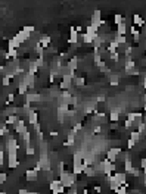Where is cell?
I'll return each instance as SVG.
<instances>
[{"mask_svg": "<svg viewBox=\"0 0 146 194\" xmlns=\"http://www.w3.org/2000/svg\"><path fill=\"white\" fill-rule=\"evenodd\" d=\"M84 169H86V166H84L83 163H77V165H74L73 166V172L75 174V175L84 174Z\"/></svg>", "mask_w": 146, "mask_h": 194, "instance_id": "cell-20", "label": "cell"}, {"mask_svg": "<svg viewBox=\"0 0 146 194\" xmlns=\"http://www.w3.org/2000/svg\"><path fill=\"white\" fill-rule=\"evenodd\" d=\"M25 178H27V181H36L38 178V172L36 169H27L25 171Z\"/></svg>", "mask_w": 146, "mask_h": 194, "instance_id": "cell-13", "label": "cell"}, {"mask_svg": "<svg viewBox=\"0 0 146 194\" xmlns=\"http://www.w3.org/2000/svg\"><path fill=\"white\" fill-rule=\"evenodd\" d=\"M142 85L143 88H146V77H142Z\"/></svg>", "mask_w": 146, "mask_h": 194, "instance_id": "cell-47", "label": "cell"}, {"mask_svg": "<svg viewBox=\"0 0 146 194\" xmlns=\"http://www.w3.org/2000/svg\"><path fill=\"white\" fill-rule=\"evenodd\" d=\"M7 166L10 169H15L19 166L18 162V152H7Z\"/></svg>", "mask_w": 146, "mask_h": 194, "instance_id": "cell-5", "label": "cell"}, {"mask_svg": "<svg viewBox=\"0 0 146 194\" xmlns=\"http://www.w3.org/2000/svg\"><path fill=\"white\" fill-rule=\"evenodd\" d=\"M13 128H15V132H16V134H19V135L28 131V129H27V124H25V122H24L22 119H19V121L16 122V125H15Z\"/></svg>", "mask_w": 146, "mask_h": 194, "instance_id": "cell-10", "label": "cell"}, {"mask_svg": "<svg viewBox=\"0 0 146 194\" xmlns=\"http://www.w3.org/2000/svg\"><path fill=\"white\" fill-rule=\"evenodd\" d=\"M37 72H38V66L36 65V62H30V65H28V74L36 75Z\"/></svg>", "mask_w": 146, "mask_h": 194, "instance_id": "cell-23", "label": "cell"}, {"mask_svg": "<svg viewBox=\"0 0 146 194\" xmlns=\"http://www.w3.org/2000/svg\"><path fill=\"white\" fill-rule=\"evenodd\" d=\"M114 177H115L118 185H125V187H128V184H127V174H125V172H115Z\"/></svg>", "mask_w": 146, "mask_h": 194, "instance_id": "cell-8", "label": "cell"}, {"mask_svg": "<svg viewBox=\"0 0 146 194\" xmlns=\"http://www.w3.org/2000/svg\"><path fill=\"white\" fill-rule=\"evenodd\" d=\"M140 169H142L143 174H146V157H142V159H140Z\"/></svg>", "mask_w": 146, "mask_h": 194, "instance_id": "cell-33", "label": "cell"}, {"mask_svg": "<svg viewBox=\"0 0 146 194\" xmlns=\"http://www.w3.org/2000/svg\"><path fill=\"white\" fill-rule=\"evenodd\" d=\"M130 33H131V36H136V34H139L140 31L137 30V27H134V25H131V27H130Z\"/></svg>", "mask_w": 146, "mask_h": 194, "instance_id": "cell-40", "label": "cell"}, {"mask_svg": "<svg viewBox=\"0 0 146 194\" xmlns=\"http://www.w3.org/2000/svg\"><path fill=\"white\" fill-rule=\"evenodd\" d=\"M140 135H142V134H140L139 131H131V132H130V138H131L133 141H136V143L140 140Z\"/></svg>", "mask_w": 146, "mask_h": 194, "instance_id": "cell-29", "label": "cell"}, {"mask_svg": "<svg viewBox=\"0 0 146 194\" xmlns=\"http://www.w3.org/2000/svg\"><path fill=\"white\" fill-rule=\"evenodd\" d=\"M68 194H78V187L74 184L73 187H70V191H68Z\"/></svg>", "mask_w": 146, "mask_h": 194, "instance_id": "cell-39", "label": "cell"}, {"mask_svg": "<svg viewBox=\"0 0 146 194\" xmlns=\"http://www.w3.org/2000/svg\"><path fill=\"white\" fill-rule=\"evenodd\" d=\"M93 190H95V193L102 194V187H101V185H95V188H93Z\"/></svg>", "mask_w": 146, "mask_h": 194, "instance_id": "cell-43", "label": "cell"}, {"mask_svg": "<svg viewBox=\"0 0 146 194\" xmlns=\"http://www.w3.org/2000/svg\"><path fill=\"white\" fill-rule=\"evenodd\" d=\"M50 191H52V194H64L65 187L62 185V182L59 179H53V181H50Z\"/></svg>", "mask_w": 146, "mask_h": 194, "instance_id": "cell-4", "label": "cell"}, {"mask_svg": "<svg viewBox=\"0 0 146 194\" xmlns=\"http://www.w3.org/2000/svg\"><path fill=\"white\" fill-rule=\"evenodd\" d=\"M121 153H123L121 147H109V150L106 152V159L111 163H115L118 160V155H121Z\"/></svg>", "mask_w": 146, "mask_h": 194, "instance_id": "cell-2", "label": "cell"}, {"mask_svg": "<svg viewBox=\"0 0 146 194\" xmlns=\"http://www.w3.org/2000/svg\"><path fill=\"white\" fill-rule=\"evenodd\" d=\"M127 119L131 121V122H134V119H136V112H128V113H127Z\"/></svg>", "mask_w": 146, "mask_h": 194, "instance_id": "cell-38", "label": "cell"}, {"mask_svg": "<svg viewBox=\"0 0 146 194\" xmlns=\"http://www.w3.org/2000/svg\"><path fill=\"white\" fill-rule=\"evenodd\" d=\"M7 181V174L6 172H0V184H4Z\"/></svg>", "mask_w": 146, "mask_h": 194, "instance_id": "cell-36", "label": "cell"}, {"mask_svg": "<svg viewBox=\"0 0 146 194\" xmlns=\"http://www.w3.org/2000/svg\"><path fill=\"white\" fill-rule=\"evenodd\" d=\"M101 131H102V126H101V125H96V126H95V128H93V132H95V134H96V132H98V134H99V132H101Z\"/></svg>", "mask_w": 146, "mask_h": 194, "instance_id": "cell-44", "label": "cell"}, {"mask_svg": "<svg viewBox=\"0 0 146 194\" xmlns=\"http://www.w3.org/2000/svg\"><path fill=\"white\" fill-rule=\"evenodd\" d=\"M133 160L131 159H127L125 162H124V171H125V174L127 175H131V172H133Z\"/></svg>", "mask_w": 146, "mask_h": 194, "instance_id": "cell-16", "label": "cell"}, {"mask_svg": "<svg viewBox=\"0 0 146 194\" xmlns=\"http://www.w3.org/2000/svg\"><path fill=\"white\" fill-rule=\"evenodd\" d=\"M19 121V118L16 116V115H9V118L6 119V125H16V122Z\"/></svg>", "mask_w": 146, "mask_h": 194, "instance_id": "cell-24", "label": "cell"}, {"mask_svg": "<svg viewBox=\"0 0 146 194\" xmlns=\"http://www.w3.org/2000/svg\"><path fill=\"white\" fill-rule=\"evenodd\" d=\"M124 126H125V129H130V128L133 126V122L127 119V121H125V124H124Z\"/></svg>", "mask_w": 146, "mask_h": 194, "instance_id": "cell-42", "label": "cell"}, {"mask_svg": "<svg viewBox=\"0 0 146 194\" xmlns=\"http://www.w3.org/2000/svg\"><path fill=\"white\" fill-rule=\"evenodd\" d=\"M41 100V96L38 93H27L24 96V102H28V103H34V102H40Z\"/></svg>", "mask_w": 146, "mask_h": 194, "instance_id": "cell-9", "label": "cell"}, {"mask_svg": "<svg viewBox=\"0 0 146 194\" xmlns=\"http://www.w3.org/2000/svg\"><path fill=\"white\" fill-rule=\"evenodd\" d=\"M133 25H134V27H143V25H145V19H143L140 15L134 13V15H133Z\"/></svg>", "mask_w": 146, "mask_h": 194, "instance_id": "cell-15", "label": "cell"}, {"mask_svg": "<svg viewBox=\"0 0 146 194\" xmlns=\"http://www.w3.org/2000/svg\"><path fill=\"white\" fill-rule=\"evenodd\" d=\"M115 34H118V36H125V34H127V24L123 22V24L117 25V33H115Z\"/></svg>", "mask_w": 146, "mask_h": 194, "instance_id": "cell-17", "label": "cell"}, {"mask_svg": "<svg viewBox=\"0 0 146 194\" xmlns=\"http://www.w3.org/2000/svg\"><path fill=\"white\" fill-rule=\"evenodd\" d=\"M101 22H102V12L98 9V10H95V12H93V15H92L90 25H92L95 30H98V31H99V28H101Z\"/></svg>", "mask_w": 146, "mask_h": 194, "instance_id": "cell-3", "label": "cell"}, {"mask_svg": "<svg viewBox=\"0 0 146 194\" xmlns=\"http://www.w3.org/2000/svg\"><path fill=\"white\" fill-rule=\"evenodd\" d=\"M30 191H27V190H24V188H21L19 191H18V194H28Z\"/></svg>", "mask_w": 146, "mask_h": 194, "instance_id": "cell-46", "label": "cell"}, {"mask_svg": "<svg viewBox=\"0 0 146 194\" xmlns=\"http://www.w3.org/2000/svg\"><path fill=\"white\" fill-rule=\"evenodd\" d=\"M28 93V87L22 82V81H19V84H18V94H21V96H25Z\"/></svg>", "mask_w": 146, "mask_h": 194, "instance_id": "cell-21", "label": "cell"}, {"mask_svg": "<svg viewBox=\"0 0 146 194\" xmlns=\"http://www.w3.org/2000/svg\"><path fill=\"white\" fill-rule=\"evenodd\" d=\"M143 109H145V112H146V105H143Z\"/></svg>", "mask_w": 146, "mask_h": 194, "instance_id": "cell-52", "label": "cell"}, {"mask_svg": "<svg viewBox=\"0 0 146 194\" xmlns=\"http://www.w3.org/2000/svg\"><path fill=\"white\" fill-rule=\"evenodd\" d=\"M77 41H78V33L75 31L74 27H71V28H70V43L75 44Z\"/></svg>", "mask_w": 146, "mask_h": 194, "instance_id": "cell-18", "label": "cell"}, {"mask_svg": "<svg viewBox=\"0 0 146 194\" xmlns=\"http://www.w3.org/2000/svg\"><path fill=\"white\" fill-rule=\"evenodd\" d=\"M108 77H109V84H111V85H114V87H115V85H118V84H120V77H118V75L112 74V75H108Z\"/></svg>", "mask_w": 146, "mask_h": 194, "instance_id": "cell-27", "label": "cell"}, {"mask_svg": "<svg viewBox=\"0 0 146 194\" xmlns=\"http://www.w3.org/2000/svg\"><path fill=\"white\" fill-rule=\"evenodd\" d=\"M28 124H31V125L38 124V112L30 110V113H28Z\"/></svg>", "mask_w": 146, "mask_h": 194, "instance_id": "cell-14", "label": "cell"}, {"mask_svg": "<svg viewBox=\"0 0 146 194\" xmlns=\"http://www.w3.org/2000/svg\"><path fill=\"white\" fill-rule=\"evenodd\" d=\"M34 153H36V149H34L33 146H27V147H25V155L33 156Z\"/></svg>", "mask_w": 146, "mask_h": 194, "instance_id": "cell-30", "label": "cell"}, {"mask_svg": "<svg viewBox=\"0 0 146 194\" xmlns=\"http://www.w3.org/2000/svg\"><path fill=\"white\" fill-rule=\"evenodd\" d=\"M38 43H40V46H41L43 49H49V47H50V43H52V39H50V36H40Z\"/></svg>", "mask_w": 146, "mask_h": 194, "instance_id": "cell-12", "label": "cell"}, {"mask_svg": "<svg viewBox=\"0 0 146 194\" xmlns=\"http://www.w3.org/2000/svg\"><path fill=\"white\" fill-rule=\"evenodd\" d=\"M115 194H127V187H125V185H120V187L115 190Z\"/></svg>", "mask_w": 146, "mask_h": 194, "instance_id": "cell-31", "label": "cell"}, {"mask_svg": "<svg viewBox=\"0 0 146 194\" xmlns=\"http://www.w3.org/2000/svg\"><path fill=\"white\" fill-rule=\"evenodd\" d=\"M73 82L77 85V87H83V85H84V82H86V78H84V77H75L73 79Z\"/></svg>", "mask_w": 146, "mask_h": 194, "instance_id": "cell-28", "label": "cell"}, {"mask_svg": "<svg viewBox=\"0 0 146 194\" xmlns=\"http://www.w3.org/2000/svg\"><path fill=\"white\" fill-rule=\"evenodd\" d=\"M59 181L62 182V185L67 188H70V187H73L74 184L77 182V175L74 174V172H68V171H65V172H62L61 175H59Z\"/></svg>", "mask_w": 146, "mask_h": 194, "instance_id": "cell-1", "label": "cell"}, {"mask_svg": "<svg viewBox=\"0 0 146 194\" xmlns=\"http://www.w3.org/2000/svg\"><path fill=\"white\" fill-rule=\"evenodd\" d=\"M131 52H133V47H131V46H127L125 50H124V54H125L127 57H131Z\"/></svg>", "mask_w": 146, "mask_h": 194, "instance_id": "cell-34", "label": "cell"}, {"mask_svg": "<svg viewBox=\"0 0 146 194\" xmlns=\"http://www.w3.org/2000/svg\"><path fill=\"white\" fill-rule=\"evenodd\" d=\"M118 119H120V112H118L117 109L111 110L109 112V121L111 122H118Z\"/></svg>", "mask_w": 146, "mask_h": 194, "instance_id": "cell-22", "label": "cell"}, {"mask_svg": "<svg viewBox=\"0 0 146 194\" xmlns=\"http://www.w3.org/2000/svg\"><path fill=\"white\" fill-rule=\"evenodd\" d=\"M28 194H40V193H37V191H30Z\"/></svg>", "mask_w": 146, "mask_h": 194, "instance_id": "cell-50", "label": "cell"}, {"mask_svg": "<svg viewBox=\"0 0 146 194\" xmlns=\"http://www.w3.org/2000/svg\"><path fill=\"white\" fill-rule=\"evenodd\" d=\"M83 194H90V193H89L87 190H84V191H83Z\"/></svg>", "mask_w": 146, "mask_h": 194, "instance_id": "cell-51", "label": "cell"}, {"mask_svg": "<svg viewBox=\"0 0 146 194\" xmlns=\"http://www.w3.org/2000/svg\"><path fill=\"white\" fill-rule=\"evenodd\" d=\"M13 39L18 40V41H19L21 44H24L25 41H28V40L31 39V34H30V33H27V31H25V30L22 28V30H19V31H18V33L15 34V37H13Z\"/></svg>", "mask_w": 146, "mask_h": 194, "instance_id": "cell-7", "label": "cell"}, {"mask_svg": "<svg viewBox=\"0 0 146 194\" xmlns=\"http://www.w3.org/2000/svg\"><path fill=\"white\" fill-rule=\"evenodd\" d=\"M13 99H15V94H13V93H9V96H7V102H13Z\"/></svg>", "mask_w": 146, "mask_h": 194, "instance_id": "cell-45", "label": "cell"}, {"mask_svg": "<svg viewBox=\"0 0 146 194\" xmlns=\"http://www.w3.org/2000/svg\"><path fill=\"white\" fill-rule=\"evenodd\" d=\"M84 175L86 177H95L96 175V172H95V168L93 166H86V169H84Z\"/></svg>", "mask_w": 146, "mask_h": 194, "instance_id": "cell-26", "label": "cell"}, {"mask_svg": "<svg viewBox=\"0 0 146 194\" xmlns=\"http://www.w3.org/2000/svg\"><path fill=\"white\" fill-rule=\"evenodd\" d=\"M21 81L30 88V90H34V82H36V75H31L28 72H25L22 77H21Z\"/></svg>", "mask_w": 146, "mask_h": 194, "instance_id": "cell-6", "label": "cell"}, {"mask_svg": "<svg viewBox=\"0 0 146 194\" xmlns=\"http://www.w3.org/2000/svg\"><path fill=\"white\" fill-rule=\"evenodd\" d=\"M21 46H22V44L15 39H10L9 41H7V49H15V50H18Z\"/></svg>", "mask_w": 146, "mask_h": 194, "instance_id": "cell-19", "label": "cell"}, {"mask_svg": "<svg viewBox=\"0 0 146 194\" xmlns=\"http://www.w3.org/2000/svg\"><path fill=\"white\" fill-rule=\"evenodd\" d=\"M1 84H3L4 87H7V85L10 84V78L7 77V75H3V77H1Z\"/></svg>", "mask_w": 146, "mask_h": 194, "instance_id": "cell-32", "label": "cell"}, {"mask_svg": "<svg viewBox=\"0 0 146 194\" xmlns=\"http://www.w3.org/2000/svg\"><path fill=\"white\" fill-rule=\"evenodd\" d=\"M142 102H143V105H146V94L142 96Z\"/></svg>", "mask_w": 146, "mask_h": 194, "instance_id": "cell-49", "label": "cell"}, {"mask_svg": "<svg viewBox=\"0 0 146 194\" xmlns=\"http://www.w3.org/2000/svg\"><path fill=\"white\" fill-rule=\"evenodd\" d=\"M114 22H115V25H120V24L125 22V16H124V15H120V13H117V15L114 16Z\"/></svg>", "mask_w": 146, "mask_h": 194, "instance_id": "cell-25", "label": "cell"}, {"mask_svg": "<svg viewBox=\"0 0 146 194\" xmlns=\"http://www.w3.org/2000/svg\"><path fill=\"white\" fill-rule=\"evenodd\" d=\"M134 146H136V141H133V140H131V138H130V140H128V141H127V147H128V149H130V150H131V149H133V147H134Z\"/></svg>", "mask_w": 146, "mask_h": 194, "instance_id": "cell-41", "label": "cell"}, {"mask_svg": "<svg viewBox=\"0 0 146 194\" xmlns=\"http://www.w3.org/2000/svg\"><path fill=\"white\" fill-rule=\"evenodd\" d=\"M58 135H59V134H58L56 131H52V132H50V137H58Z\"/></svg>", "mask_w": 146, "mask_h": 194, "instance_id": "cell-48", "label": "cell"}, {"mask_svg": "<svg viewBox=\"0 0 146 194\" xmlns=\"http://www.w3.org/2000/svg\"><path fill=\"white\" fill-rule=\"evenodd\" d=\"M0 97H1V96H0Z\"/></svg>", "mask_w": 146, "mask_h": 194, "instance_id": "cell-53", "label": "cell"}, {"mask_svg": "<svg viewBox=\"0 0 146 194\" xmlns=\"http://www.w3.org/2000/svg\"><path fill=\"white\" fill-rule=\"evenodd\" d=\"M131 175H133V177H140V175H142V169H140V168H133Z\"/></svg>", "mask_w": 146, "mask_h": 194, "instance_id": "cell-35", "label": "cell"}, {"mask_svg": "<svg viewBox=\"0 0 146 194\" xmlns=\"http://www.w3.org/2000/svg\"><path fill=\"white\" fill-rule=\"evenodd\" d=\"M136 68V62L131 59V57H127V60H125V63H124V69H125V74L127 75H130V72L133 71Z\"/></svg>", "mask_w": 146, "mask_h": 194, "instance_id": "cell-11", "label": "cell"}, {"mask_svg": "<svg viewBox=\"0 0 146 194\" xmlns=\"http://www.w3.org/2000/svg\"><path fill=\"white\" fill-rule=\"evenodd\" d=\"M73 129L77 132V131H80V129H83V124L81 122H75L74 124V126H73Z\"/></svg>", "mask_w": 146, "mask_h": 194, "instance_id": "cell-37", "label": "cell"}]
</instances>
